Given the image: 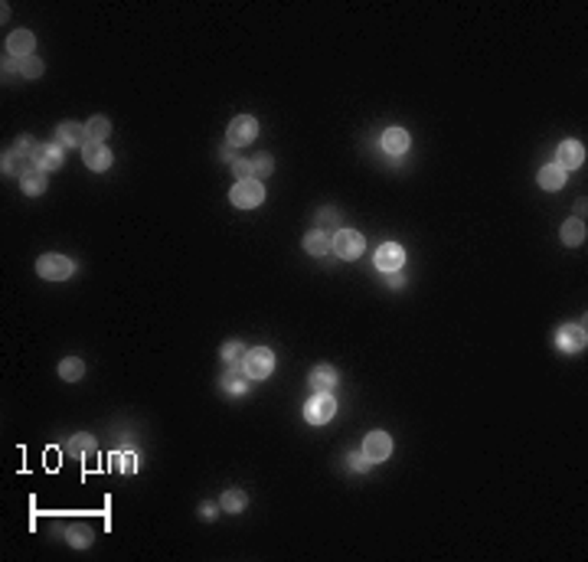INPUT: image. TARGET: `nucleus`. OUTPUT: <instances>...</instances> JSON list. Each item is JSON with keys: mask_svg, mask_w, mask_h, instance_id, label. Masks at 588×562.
Returning a JSON list of instances; mask_svg holds the SVG:
<instances>
[{"mask_svg": "<svg viewBox=\"0 0 588 562\" xmlns=\"http://www.w3.org/2000/svg\"><path fill=\"white\" fill-rule=\"evenodd\" d=\"M275 170V161L268 157V154H259L255 161H252V173H255V180H262V177H268Z\"/></svg>", "mask_w": 588, "mask_h": 562, "instance_id": "31", "label": "nucleus"}, {"mask_svg": "<svg viewBox=\"0 0 588 562\" xmlns=\"http://www.w3.org/2000/svg\"><path fill=\"white\" fill-rule=\"evenodd\" d=\"M383 151L392 154V157L405 154L409 151V131H402V128H386L383 131Z\"/></svg>", "mask_w": 588, "mask_h": 562, "instance_id": "14", "label": "nucleus"}, {"mask_svg": "<svg viewBox=\"0 0 588 562\" xmlns=\"http://www.w3.org/2000/svg\"><path fill=\"white\" fill-rule=\"evenodd\" d=\"M350 468H353V471H369V468H373V458L366 455V451H353V455H350Z\"/></svg>", "mask_w": 588, "mask_h": 562, "instance_id": "33", "label": "nucleus"}, {"mask_svg": "<svg viewBox=\"0 0 588 562\" xmlns=\"http://www.w3.org/2000/svg\"><path fill=\"white\" fill-rule=\"evenodd\" d=\"M33 46H36V36L30 33V30H13V33L7 36V53L17 56V59L33 56Z\"/></svg>", "mask_w": 588, "mask_h": 562, "instance_id": "12", "label": "nucleus"}, {"mask_svg": "<svg viewBox=\"0 0 588 562\" xmlns=\"http://www.w3.org/2000/svg\"><path fill=\"white\" fill-rule=\"evenodd\" d=\"M255 134H259V121H255L252 115H239V118H232L226 138H229L232 147H245V144L255 141Z\"/></svg>", "mask_w": 588, "mask_h": 562, "instance_id": "6", "label": "nucleus"}, {"mask_svg": "<svg viewBox=\"0 0 588 562\" xmlns=\"http://www.w3.org/2000/svg\"><path fill=\"white\" fill-rule=\"evenodd\" d=\"M304 252H307V255H317V259L327 255V252H330V236L324 229L307 232V236H304Z\"/></svg>", "mask_w": 588, "mask_h": 562, "instance_id": "22", "label": "nucleus"}, {"mask_svg": "<svg viewBox=\"0 0 588 562\" xmlns=\"http://www.w3.org/2000/svg\"><path fill=\"white\" fill-rule=\"evenodd\" d=\"M402 265H405V252H402L399 242H383L376 249V268L379 271H402Z\"/></svg>", "mask_w": 588, "mask_h": 562, "instance_id": "7", "label": "nucleus"}, {"mask_svg": "<svg viewBox=\"0 0 588 562\" xmlns=\"http://www.w3.org/2000/svg\"><path fill=\"white\" fill-rule=\"evenodd\" d=\"M17 72L23 75V79H39V75H43V59L27 56V59H20L17 63Z\"/></svg>", "mask_w": 588, "mask_h": 562, "instance_id": "28", "label": "nucleus"}, {"mask_svg": "<svg viewBox=\"0 0 588 562\" xmlns=\"http://www.w3.org/2000/svg\"><path fill=\"white\" fill-rule=\"evenodd\" d=\"M585 161V147L579 141H562L559 144V167L562 170H572V167H582Z\"/></svg>", "mask_w": 588, "mask_h": 562, "instance_id": "15", "label": "nucleus"}, {"mask_svg": "<svg viewBox=\"0 0 588 562\" xmlns=\"http://www.w3.org/2000/svg\"><path fill=\"white\" fill-rule=\"evenodd\" d=\"M200 517H203V520H213L216 517V503H213V500H206L203 507H200Z\"/></svg>", "mask_w": 588, "mask_h": 562, "instance_id": "36", "label": "nucleus"}, {"mask_svg": "<svg viewBox=\"0 0 588 562\" xmlns=\"http://www.w3.org/2000/svg\"><path fill=\"white\" fill-rule=\"evenodd\" d=\"M56 138H59V147H85L89 144L85 125H75V121H63L56 128Z\"/></svg>", "mask_w": 588, "mask_h": 562, "instance_id": "8", "label": "nucleus"}, {"mask_svg": "<svg viewBox=\"0 0 588 562\" xmlns=\"http://www.w3.org/2000/svg\"><path fill=\"white\" fill-rule=\"evenodd\" d=\"M307 386H311V393H333L337 369H333V366H314L311 376H307Z\"/></svg>", "mask_w": 588, "mask_h": 562, "instance_id": "13", "label": "nucleus"}, {"mask_svg": "<svg viewBox=\"0 0 588 562\" xmlns=\"http://www.w3.org/2000/svg\"><path fill=\"white\" fill-rule=\"evenodd\" d=\"M59 376H63L66 383H75V379H82V376H85V360H79V357L59 360Z\"/></svg>", "mask_w": 588, "mask_h": 562, "instance_id": "24", "label": "nucleus"}, {"mask_svg": "<svg viewBox=\"0 0 588 562\" xmlns=\"http://www.w3.org/2000/svg\"><path fill=\"white\" fill-rule=\"evenodd\" d=\"M33 164L39 170H46V173H49V170H59L63 167V147H59V144H39L33 154Z\"/></svg>", "mask_w": 588, "mask_h": 562, "instance_id": "11", "label": "nucleus"}, {"mask_svg": "<svg viewBox=\"0 0 588 562\" xmlns=\"http://www.w3.org/2000/svg\"><path fill=\"white\" fill-rule=\"evenodd\" d=\"M562 242H565V245H582V242H585V219H575V216H572L569 223L562 226Z\"/></svg>", "mask_w": 588, "mask_h": 562, "instance_id": "25", "label": "nucleus"}, {"mask_svg": "<svg viewBox=\"0 0 588 562\" xmlns=\"http://www.w3.org/2000/svg\"><path fill=\"white\" fill-rule=\"evenodd\" d=\"M223 389H226V393H232V396H239V393L249 389V376H245L242 366H229V369H226V373H223Z\"/></svg>", "mask_w": 588, "mask_h": 562, "instance_id": "21", "label": "nucleus"}, {"mask_svg": "<svg viewBox=\"0 0 588 562\" xmlns=\"http://www.w3.org/2000/svg\"><path fill=\"white\" fill-rule=\"evenodd\" d=\"M92 539H95V530L85 527V523H72V527H66V543H69L72 549H89Z\"/></svg>", "mask_w": 588, "mask_h": 562, "instance_id": "18", "label": "nucleus"}, {"mask_svg": "<svg viewBox=\"0 0 588 562\" xmlns=\"http://www.w3.org/2000/svg\"><path fill=\"white\" fill-rule=\"evenodd\" d=\"M363 236H360L357 229H337L333 232V239H330V249L337 252L340 259H347V262H353V259H360L363 255Z\"/></svg>", "mask_w": 588, "mask_h": 562, "instance_id": "5", "label": "nucleus"}, {"mask_svg": "<svg viewBox=\"0 0 588 562\" xmlns=\"http://www.w3.org/2000/svg\"><path fill=\"white\" fill-rule=\"evenodd\" d=\"M36 147H39V144H36L33 138H30V134H23V138H17V144H13V151H17V154H23V157H30V161H33Z\"/></svg>", "mask_w": 588, "mask_h": 562, "instance_id": "32", "label": "nucleus"}, {"mask_svg": "<svg viewBox=\"0 0 588 562\" xmlns=\"http://www.w3.org/2000/svg\"><path fill=\"white\" fill-rule=\"evenodd\" d=\"M386 275H389V285H392V288H399V285H402V275H399V271H386Z\"/></svg>", "mask_w": 588, "mask_h": 562, "instance_id": "37", "label": "nucleus"}, {"mask_svg": "<svg viewBox=\"0 0 588 562\" xmlns=\"http://www.w3.org/2000/svg\"><path fill=\"white\" fill-rule=\"evenodd\" d=\"M85 131H89V141H102L105 144V138L111 134V121H108L105 115H95L85 121Z\"/></svg>", "mask_w": 588, "mask_h": 562, "instance_id": "26", "label": "nucleus"}, {"mask_svg": "<svg viewBox=\"0 0 588 562\" xmlns=\"http://www.w3.org/2000/svg\"><path fill=\"white\" fill-rule=\"evenodd\" d=\"M82 157H85V167H89V170H98V173L111 167V151H108V147H105L102 141H89V144H85Z\"/></svg>", "mask_w": 588, "mask_h": 562, "instance_id": "10", "label": "nucleus"}, {"mask_svg": "<svg viewBox=\"0 0 588 562\" xmlns=\"http://www.w3.org/2000/svg\"><path fill=\"white\" fill-rule=\"evenodd\" d=\"M36 275L43 278V281H66L72 275V262L66 255H59V252H46L36 262Z\"/></svg>", "mask_w": 588, "mask_h": 562, "instance_id": "2", "label": "nucleus"}, {"mask_svg": "<svg viewBox=\"0 0 588 562\" xmlns=\"http://www.w3.org/2000/svg\"><path fill=\"white\" fill-rule=\"evenodd\" d=\"M317 219H321V226H333V229H343V226H340V219H337V213H333V209H324V213L317 216Z\"/></svg>", "mask_w": 588, "mask_h": 562, "instance_id": "35", "label": "nucleus"}, {"mask_svg": "<svg viewBox=\"0 0 588 562\" xmlns=\"http://www.w3.org/2000/svg\"><path fill=\"white\" fill-rule=\"evenodd\" d=\"M333 415H337V399L330 393H314L311 402L304 405V419L311 425H327Z\"/></svg>", "mask_w": 588, "mask_h": 562, "instance_id": "4", "label": "nucleus"}, {"mask_svg": "<svg viewBox=\"0 0 588 562\" xmlns=\"http://www.w3.org/2000/svg\"><path fill=\"white\" fill-rule=\"evenodd\" d=\"M0 167H4V177H23V173H27V170L33 167V161H30V157H23V154H17L13 147H10V151L4 154Z\"/></svg>", "mask_w": 588, "mask_h": 562, "instance_id": "16", "label": "nucleus"}, {"mask_svg": "<svg viewBox=\"0 0 588 562\" xmlns=\"http://www.w3.org/2000/svg\"><path fill=\"white\" fill-rule=\"evenodd\" d=\"M232 173H235L239 180H252V177H255V173H252V161H242V157H239V161H232Z\"/></svg>", "mask_w": 588, "mask_h": 562, "instance_id": "34", "label": "nucleus"}, {"mask_svg": "<svg viewBox=\"0 0 588 562\" xmlns=\"http://www.w3.org/2000/svg\"><path fill=\"white\" fill-rule=\"evenodd\" d=\"M20 187H23V193H27V197H39V193L46 190V170H39L33 164V167H30L27 173L20 177Z\"/></svg>", "mask_w": 588, "mask_h": 562, "instance_id": "20", "label": "nucleus"}, {"mask_svg": "<svg viewBox=\"0 0 588 562\" xmlns=\"http://www.w3.org/2000/svg\"><path fill=\"white\" fill-rule=\"evenodd\" d=\"M232 206H239V209H255V206L265 200V187H262V180H239L229 193Z\"/></svg>", "mask_w": 588, "mask_h": 562, "instance_id": "3", "label": "nucleus"}, {"mask_svg": "<svg viewBox=\"0 0 588 562\" xmlns=\"http://www.w3.org/2000/svg\"><path fill=\"white\" fill-rule=\"evenodd\" d=\"M242 369H245V376H249V379H265V376H271V369H275V353H271L268 347H252V350H245Z\"/></svg>", "mask_w": 588, "mask_h": 562, "instance_id": "1", "label": "nucleus"}, {"mask_svg": "<svg viewBox=\"0 0 588 562\" xmlns=\"http://www.w3.org/2000/svg\"><path fill=\"white\" fill-rule=\"evenodd\" d=\"M575 219H585V200H582V203L575 206Z\"/></svg>", "mask_w": 588, "mask_h": 562, "instance_id": "38", "label": "nucleus"}, {"mask_svg": "<svg viewBox=\"0 0 588 562\" xmlns=\"http://www.w3.org/2000/svg\"><path fill=\"white\" fill-rule=\"evenodd\" d=\"M223 360H226V366H242V360H245V350H242L239 340H229V343H223Z\"/></svg>", "mask_w": 588, "mask_h": 562, "instance_id": "30", "label": "nucleus"}, {"mask_svg": "<svg viewBox=\"0 0 588 562\" xmlns=\"http://www.w3.org/2000/svg\"><path fill=\"white\" fill-rule=\"evenodd\" d=\"M69 455L72 458H89V455H95V438H92V435H75L69 441Z\"/></svg>", "mask_w": 588, "mask_h": 562, "instance_id": "27", "label": "nucleus"}, {"mask_svg": "<svg viewBox=\"0 0 588 562\" xmlns=\"http://www.w3.org/2000/svg\"><path fill=\"white\" fill-rule=\"evenodd\" d=\"M363 451L373 458V464L376 461H386V458L392 455V438L386 435V432H369V435H366V441H363Z\"/></svg>", "mask_w": 588, "mask_h": 562, "instance_id": "9", "label": "nucleus"}, {"mask_svg": "<svg viewBox=\"0 0 588 562\" xmlns=\"http://www.w3.org/2000/svg\"><path fill=\"white\" fill-rule=\"evenodd\" d=\"M137 461H141V458L134 455V451H115V455H111V464H115L118 471H125V474L137 471Z\"/></svg>", "mask_w": 588, "mask_h": 562, "instance_id": "29", "label": "nucleus"}, {"mask_svg": "<svg viewBox=\"0 0 588 562\" xmlns=\"http://www.w3.org/2000/svg\"><path fill=\"white\" fill-rule=\"evenodd\" d=\"M565 173H569V170H562L559 164H546L536 180H539V187H543V190H562V187H565V180H569Z\"/></svg>", "mask_w": 588, "mask_h": 562, "instance_id": "17", "label": "nucleus"}, {"mask_svg": "<svg viewBox=\"0 0 588 562\" xmlns=\"http://www.w3.org/2000/svg\"><path fill=\"white\" fill-rule=\"evenodd\" d=\"M219 507H223L226 513H242V510L249 507V494L239 491V487H229V491L223 494V500H219Z\"/></svg>", "mask_w": 588, "mask_h": 562, "instance_id": "23", "label": "nucleus"}, {"mask_svg": "<svg viewBox=\"0 0 588 562\" xmlns=\"http://www.w3.org/2000/svg\"><path fill=\"white\" fill-rule=\"evenodd\" d=\"M559 347L562 350H585V324H569V327H562L559 331Z\"/></svg>", "mask_w": 588, "mask_h": 562, "instance_id": "19", "label": "nucleus"}]
</instances>
